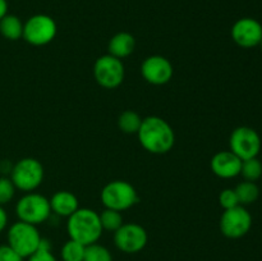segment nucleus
<instances>
[{
	"label": "nucleus",
	"instance_id": "23",
	"mask_svg": "<svg viewBox=\"0 0 262 261\" xmlns=\"http://www.w3.org/2000/svg\"><path fill=\"white\" fill-rule=\"evenodd\" d=\"M83 261H113V256L106 247L92 243L84 248Z\"/></svg>",
	"mask_w": 262,
	"mask_h": 261
},
{
	"label": "nucleus",
	"instance_id": "30",
	"mask_svg": "<svg viewBox=\"0 0 262 261\" xmlns=\"http://www.w3.org/2000/svg\"><path fill=\"white\" fill-rule=\"evenodd\" d=\"M260 45H261V46H262V41H261V44H260Z\"/></svg>",
	"mask_w": 262,
	"mask_h": 261
},
{
	"label": "nucleus",
	"instance_id": "6",
	"mask_svg": "<svg viewBox=\"0 0 262 261\" xmlns=\"http://www.w3.org/2000/svg\"><path fill=\"white\" fill-rule=\"evenodd\" d=\"M10 179L15 188L31 192L37 188L43 179V168L38 160L25 158L14 164L10 170Z\"/></svg>",
	"mask_w": 262,
	"mask_h": 261
},
{
	"label": "nucleus",
	"instance_id": "22",
	"mask_svg": "<svg viewBox=\"0 0 262 261\" xmlns=\"http://www.w3.org/2000/svg\"><path fill=\"white\" fill-rule=\"evenodd\" d=\"M241 174L246 181L255 182L262 176V164L257 158L247 159L242 161V168H241Z\"/></svg>",
	"mask_w": 262,
	"mask_h": 261
},
{
	"label": "nucleus",
	"instance_id": "21",
	"mask_svg": "<svg viewBox=\"0 0 262 261\" xmlns=\"http://www.w3.org/2000/svg\"><path fill=\"white\" fill-rule=\"evenodd\" d=\"M100 222H101L102 229L115 232V230L122 227L123 216L120 214V211H117V210L113 209H105L100 214Z\"/></svg>",
	"mask_w": 262,
	"mask_h": 261
},
{
	"label": "nucleus",
	"instance_id": "5",
	"mask_svg": "<svg viewBox=\"0 0 262 261\" xmlns=\"http://www.w3.org/2000/svg\"><path fill=\"white\" fill-rule=\"evenodd\" d=\"M15 212L20 222L32 225L41 224L50 216V201L42 194L27 193L17 202Z\"/></svg>",
	"mask_w": 262,
	"mask_h": 261
},
{
	"label": "nucleus",
	"instance_id": "27",
	"mask_svg": "<svg viewBox=\"0 0 262 261\" xmlns=\"http://www.w3.org/2000/svg\"><path fill=\"white\" fill-rule=\"evenodd\" d=\"M0 261H23V257L9 245L0 246Z\"/></svg>",
	"mask_w": 262,
	"mask_h": 261
},
{
	"label": "nucleus",
	"instance_id": "15",
	"mask_svg": "<svg viewBox=\"0 0 262 261\" xmlns=\"http://www.w3.org/2000/svg\"><path fill=\"white\" fill-rule=\"evenodd\" d=\"M51 211L55 212L60 216L69 217L74 211L79 209L78 200L72 192L68 191H59L51 197L50 200Z\"/></svg>",
	"mask_w": 262,
	"mask_h": 261
},
{
	"label": "nucleus",
	"instance_id": "3",
	"mask_svg": "<svg viewBox=\"0 0 262 261\" xmlns=\"http://www.w3.org/2000/svg\"><path fill=\"white\" fill-rule=\"evenodd\" d=\"M41 235L36 225L25 222H17L8 230V245L17 251L23 258L30 257L38 248Z\"/></svg>",
	"mask_w": 262,
	"mask_h": 261
},
{
	"label": "nucleus",
	"instance_id": "16",
	"mask_svg": "<svg viewBox=\"0 0 262 261\" xmlns=\"http://www.w3.org/2000/svg\"><path fill=\"white\" fill-rule=\"evenodd\" d=\"M136 48V40L130 33L119 32L109 42V54L118 59L130 55Z\"/></svg>",
	"mask_w": 262,
	"mask_h": 261
},
{
	"label": "nucleus",
	"instance_id": "9",
	"mask_svg": "<svg viewBox=\"0 0 262 261\" xmlns=\"http://www.w3.org/2000/svg\"><path fill=\"white\" fill-rule=\"evenodd\" d=\"M94 76L100 86L105 89H115L124 79V66L120 59L106 54L95 61Z\"/></svg>",
	"mask_w": 262,
	"mask_h": 261
},
{
	"label": "nucleus",
	"instance_id": "25",
	"mask_svg": "<svg viewBox=\"0 0 262 261\" xmlns=\"http://www.w3.org/2000/svg\"><path fill=\"white\" fill-rule=\"evenodd\" d=\"M15 193V186L12 179L7 177H0V206L12 201Z\"/></svg>",
	"mask_w": 262,
	"mask_h": 261
},
{
	"label": "nucleus",
	"instance_id": "12",
	"mask_svg": "<svg viewBox=\"0 0 262 261\" xmlns=\"http://www.w3.org/2000/svg\"><path fill=\"white\" fill-rule=\"evenodd\" d=\"M232 37L242 48H255L262 41V25L253 18H241L233 25Z\"/></svg>",
	"mask_w": 262,
	"mask_h": 261
},
{
	"label": "nucleus",
	"instance_id": "20",
	"mask_svg": "<svg viewBox=\"0 0 262 261\" xmlns=\"http://www.w3.org/2000/svg\"><path fill=\"white\" fill-rule=\"evenodd\" d=\"M84 248L86 246H83L82 243L69 240L68 242L64 243L63 248H61V258L63 261H83Z\"/></svg>",
	"mask_w": 262,
	"mask_h": 261
},
{
	"label": "nucleus",
	"instance_id": "8",
	"mask_svg": "<svg viewBox=\"0 0 262 261\" xmlns=\"http://www.w3.org/2000/svg\"><path fill=\"white\" fill-rule=\"evenodd\" d=\"M230 151L241 160L257 158L261 150V138L253 128L238 127L230 135Z\"/></svg>",
	"mask_w": 262,
	"mask_h": 261
},
{
	"label": "nucleus",
	"instance_id": "14",
	"mask_svg": "<svg viewBox=\"0 0 262 261\" xmlns=\"http://www.w3.org/2000/svg\"><path fill=\"white\" fill-rule=\"evenodd\" d=\"M242 160L232 151H220L211 159V170L220 178L229 179L239 176Z\"/></svg>",
	"mask_w": 262,
	"mask_h": 261
},
{
	"label": "nucleus",
	"instance_id": "17",
	"mask_svg": "<svg viewBox=\"0 0 262 261\" xmlns=\"http://www.w3.org/2000/svg\"><path fill=\"white\" fill-rule=\"evenodd\" d=\"M0 33L7 40H19L23 36V23L17 15L7 14L0 19Z\"/></svg>",
	"mask_w": 262,
	"mask_h": 261
},
{
	"label": "nucleus",
	"instance_id": "7",
	"mask_svg": "<svg viewBox=\"0 0 262 261\" xmlns=\"http://www.w3.org/2000/svg\"><path fill=\"white\" fill-rule=\"evenodd\" d=\"M56 30V23L53 18L46 14H36L23 23L22 37L31 45L42 46L54 40Z\"/></svg>",
	"mask_w": 262,
	"mask_h": 261
},
{
	"label": "nucleus",
	"instance_id": "28",
	"mask_svg": "<svg viewBox=\"0 0 262 261\" xmlns=\"http://www.w3.org/2000/svg\"><path fill=\"white\" fill-rule=\"evenodd\" d=\"M7 224H8L7 211L4 210V207L0 206V233L7 228Z\"/></svg>",
	"mask_w": 262,
	"mask_h": 261
},
{
	"label": "nucleus",
	"instance_id": "29",
	"mask_svg": "<svg viewBox=\"0 0 262 261\" xmlns=\"http://www.w3.org/2000/svg\"><path fill=\"white\" fill-rule=\"evenodd\" d=\"M8 14V2L7 0H0V19Z\"/></svg>",
	"mask_w": 262,
	"mask_h": 261
},
{
	"label": "nucleus",
	"instance_id": "4",
	"mask_svg": "<svg viewBox=\"0 0 262 261\" xmlns=\"http://www.w3.org/2000/svg\"><path fill=\"white\" fill-rule=\"evenodd\" d=\"M101 201L106 209L123 211L138 202L135 187L125 181H113L101 191Z\"/></svg>",
	"mask_w": 262,
	"mask_h": 261
},
{
	"label": "nucleus",
	"instance_id": "18",
	"mask_svg": "<svg viewBox=\"0 0 262 261\" xmlns=\"http://www.w3.org/2000/svg\"><path fill=\"white\" fill-rule=\"evenodd\" d=\"M234 191L237 193L239 205H242V206L243 205L253 204L258 199V196H260V189H258L257 184L255 182H242V183H239L235 187Z\"/></svg>",
	"mask_w": 262,
	"mask_h": 261
},
{
	"label": "nucleus",
	"instance_id": "11",
	"mask_svg": "<svg viewBox=\"0 0 262 261\" xmlns=\"http://www.w3.org/2000/svg\"><path fill=\"white\" fill-rule=\"evenodd\" d=\"M114 243L123 252H140L147 243V233H146L145 228L136 223L122 224L119 229L115 230Z\"/></svg>",
	"mask_w": 262,
	"mask_h": 261
},
{
	"label": "nucleus",
	"instance_id": "2",
	"mask_svg": "<svg viewBox=\"0 0 262 261\" xmlns=\"http://www.w3.org/2000/svg\"><path fill=\"white\" fill-rule=\"evenodd\" d=\"M67 229L71 240L77 241L83 246L96 243L104 230L100 222V215L86 207L78 209L68 217Z\"/></svg>",
	"mask_w": 262,
	"mask_h": 261
},
{
	"label": "nucleus",
	"instance_id": "26",
	"mask_svg": "<svg viewBox=\"0 0 262 261\" xmlns=\"http://www.w3.org/2000/svg\"><path fill=\"white\" fill-rule=\"evenodd\" d=\"M219 202L220 205H222V207H224L225 210L232 209V207H235L239 205L237 193H235L234 189H230V188H227L224 189V191L220 192Z\"/></svg>",
	"mask_w": 262,
	"mask_h": 261
},
{
	"label": "nucleus",
	"instance_id": "24",
	"mask_svg": "<svg viewBox=\"0 0 262 261\" xmlns=\"http://www.w3.org/2000/svg\"><path fill=\"white\" fill-rule=\"evenodd\" d=\"M28 261H56L55 256L51 253L50 241L41 238L38 248L28 257Z\"/></svg>",
	"mask_w": 262,
	"mask_h": 261
},
{
	"label": "nucleus",
	"instance_id": "13",
	"mask_svg": "<svg viewBox=\"0 0 262 261\" xmlns=\"http://www.w3.org/2000/svg\"><path fill=\"white\" fill-rule=\"evenodd\" d=\"M142 76L151 84H165L173 77V66L161 55H152L145 59L141 67Z\"/></svg>",
	"mask_w": 262,
	"mask_h": 261
},
{
	"label": "nucleus",
	"instance_id": "19",
	"mask_svg": "<svg viewBox=\"0 0 262 261\" xmlns=\"http://www.w3.org/2000/svg\"><path fill=\"white\" fill-rule=\"evenodd\" d=\"M141 123H142V118L133 110H125L119 115V119H118L119 128L128 135L137 133L141 127Z\"/></svg>",
	"mask_w": 262,
	"mask_h": 261
},
{
	"label": "nucleus",
	"instance_id": "1",
	"mask_svg": "<svg viewBox=\"0 0 262 261\" xmlns=\"http://www.w3.org/2000/svg\"><path fill=\"white\" fill-rule=\"evenodd\" d=\"M137 135L142 147L152 154H166L173 148L176 142L173 128L160 117L142 119Z\"/></svg>",
	"mask_w": 262,
	"mask_h": 261
},
{
	"label": "nucleus",
	"instance_id": "10",
	"mask_svg": "<svg viewBox=\"0 0 262 261\" xmlns=\"http://www.w3.org/2000/svg\"><path fill=\"white\" fill-rule=\"evenodd\" d=\"M251 225H252V216L242 205L225 210L220 219L222 233L225 237L233 240L247 234L251 229Z\"/></svg>",
	"mask_w": 262,
	"mask_h": 261
}]
</instances>
